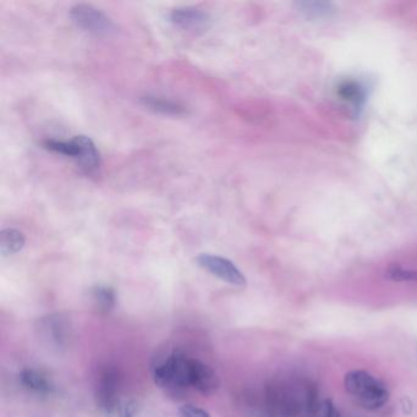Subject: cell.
<instances>
[{
	"label": "cell",
	"mask_w": 417,
	"mask_h": 417,
	"mask_svg": "<svg viewBox=\"0 0 417 417\" xmlns=\"http://www.w3.org/2000/svg\"><path fill=\"white\" fill-rule=\"evenodd\" d=\"M346 392L366 410H377L389 400L385 384L366 371H351L344 378Z\"/></svg>",
	"instance_id": "obj_1"
},
{
	"label": "cell",
	"mask_w": 417,
	"mask_h": 417,
	"mask_svg": "<svg viewBox=\"0 0 417 417\" xmlns=\"http://www.w3.org/2000/svg\"><path fill=\"white\" fill-rule=\"evenodd\" d=\"M190 362L182 351L174 350L153 369L154 383L160 388L182 389L190 387Z\"/></svg>",
	"instance_id": "obj_2"
},
{
	"label": "cell",
	"mask_w": 417,
	"mask_h": 417,
	"mask_svg": "<svg viewBox=\"0 0 417 417\" xmlns=\"http://www.w3.org/2000/svg\"><path fill=\"white\" fill-rule=\"evenodd\" d=\"M70 16L77 27L95 36H109L116 31L111 18L93 5L76 4L70 10Z\"/></svg>",
	"instance_id": "obj_3"
},
{
	"label": "cell",
	"mask_w": 417,
	"mask_h": 417,
	"mask_svg": "<svg viewBox=\"0 0 417 417\" xmlns=\"http://www.w3.org/2000/svg\"><path fill=\"white\" fill-rule=\"evenodd\" d=\"M196 262L201 268L213 274L217 278L221 279L223 282L235 287L246 285V277L231 259L217 254H201L197 256Z\"/></svg>",
	"instance_id": "obj_4"
},
{
	"label": "cell",
	"mask_w": 417,
	"mask_h": 417,
	"mask_svg": "<svg viewBox=\"0 0 417 417\" xmlns=\"http://www.w3.org/2000/svg\"><path fill=\"white\" fill-rule=\"evenodd\" d=\"M170 21L179 29L193 34L206 32L212 25L211 15L205 10L193 6H179L172 10Z\"/></svg>",
	"instance_id": "obj_5"
},
{
	"label": "cell",
	"mask_w": 417,
	"mask_h": 417,
	"mask_svg": "<svg viewBox=\"0 0 417 417\" xmlns=\"http://www.w3.org/2000/svg\"><path fill=\"white\" fill-rule=\"evenodd\" d=\"M221 381L218 374L208 364L191 359L190 362V387L198 390L203 395H212L219 389Z\"/></svg>",
	"instance_id": "obj_6"
},
{
	"label": "cell",
	"mask_w": 417,
	"mask_h": 417,
	"mask_svg": "<svg viewBox=\"0 0 417 417\" xmlns=\"http://www.w3.org/2000/svg\"><path fill=\"white\" fill-rule=\"evenodd\" d=\"M74 139L80 146V156L76 159L78 168L81 169L83 173L92 174L98 170L101 165V154L97 149L96 144L90 137L80 135L75 136Z\"/></svg>",
	"instance_id": "obj_7"
},
{
	"label": "cell",
	"mask_w": 417,
	"mask_h": 417,
	"mask_svg": "<svg viewBox=\"0 0 417 417\" xmlns=\"http://www.w3.org/2000/svg\"><path fill=\"white\" fill-rule=\"evenodd\" d=\"M336 95L341 101L350 104L355 113H357V111L364 107L366 98H367L366 86L362 82L356 81L353 78L341 81L336 87Z\"/></svg>",
	"instance_id": "obj_8"
},
{
	"label": "cell",
	"mask_w": 417,
	"mask_h": 417,
	"mask_svg": "<svg viewBox=\"0 0 417 417\" xmlns=\"http://www.w3.org/2000/svg\"><path fill=\"white\" fill-rule=\"evenodd\" d=\"M20 381L24 388L39 395H48L54 390L52 381L39 369H25L20 374Z\"/></svg>",
	"instance_id": "obj_9"
},
{
	"label": "cell",
	"mask_w": 417,
	"mask_h": 417,
	"mask_svg": "<svg viewBox=\"0 0 417 417\" xmlns=\"http://www.w3.org/2000/svg\"><path fill=\"white\" fill-rule=\"evenodd\" d=\"M141 103L151 111L165 114V116H182L186 113V108L178 102L162 98V97H141Z\"/></svg>",
	"instance_id": "obj_10"
},
{
	"label": "cell",
	"mask_w": 417,
	"mask_h": 417,
	"mask_svg": "<svg viewBox=\"0 0 417 417\" xmlns=\"http://www.w3.org/2000/svg\"><path fill=\"white\" fill-rule=\"evenodd\" d=\"M92 305L100 313H109L116 308V294L108 285H96L91 289Z\"/></svg>",
	"instance_id": "obj_11"
},
{
	"label": "cell",
	"mask_w": 417,
	"mask_h": 417,
	"mask_svg": "<svg viewBox=\"0 0 417 417\" xmlns=\"http://www.w3.org/2000/svg\"><path fill=\"white\" fill-rule=\"evenodd\" d=\"M25 235L21 231L14 228H8L1 231L0 234V252L3 256H10L20 252L24 249Z\"/></svg>",
	"instance_id": "obj_12"
},
{
	"label": "cell",
	"mask_w": 417,
	"mask_h": 417,
	"mask_svg": "<svg viewBox=\"0 0 417 417\" xmlns=\"http://www.w3.org/2000/svg\"><path fill=\"white\" fill-rule=\"evenodd\" d=\"M298 9L308 19H322L334 13V6L328 1H299Z\"/></svg>",
	"instance_id": "obj_13"
},
{
	"label": "cell",
	"mask_w": 417,
	"mask_h": 417,
	"mask_svg": "<svg viewBox=\"0 0 417 417\" xmlns=\"http://www.w3.org/2000/svg\"><path fill=\"white\" fill-rule=\"evenodd\" d=\"M43 147L48 151L55 152V153L64 154L67 157L77 159L80 156V146L77 144L76 141L72 139L71 141H59V139H48L43 141Z\"/></svg>",
	"instance_id": "obj_14"
},
{
	"label": "cell",
	"mask_w": 417,
	"mask_h": 417,
	"mask_svg": "<svg viewBox=\"0 0 417 417\" xmlns=\"http://www.w3.org/2000/svg\"><path fill=\"white\" fill-rule=\"evenodd\" d=\"M389 279H392L394 282H416L417 272L416 271H411V269H405L399 266H393L388 269Z\"/></svg>",
	"instance_id": "obj_15"
},
{
	"label": "cell",
	"mask_w": 417,
	"mask_h": 417,
	"mask_svg": "<svg viewBox=\"0 0 417 417\" xmlns=\"http://www.w3.org/2000/svg\"><path fill=\"white\" fill-rule=\"evenodd\" d=\"M312 417H341L339 413L336 410V406L333 405L331 400H323L322 403L318 404L313 413Z\"/></svg>",
	"instance_id": "obj_16"
},
{
	"label": "cell",
	"mask_w": 417,
	"mask_h": 417,
	"mask_svg": "<svg viewBox=\"0 0 417 417\" xmlns=\"http://www.w3.org/2000/svg\"><path fill=\"white\" fill-rule=\"evenodd\" d=\"M178 413L179 417H211L206 410L191 405V404L182 405V408L179 409Z\"/></svg>",
	"instance_id": "obj_17"
},
{
	"label": "cell",
	"mask_w": 417,
	"mask_h": 417,
	"mask_svg": "<svg viewBox=\"0 0 417 417\" xmlns=\"http://www.w3.org/2000/svg\"><path fill=\"white\" fill-rule=\"evenodd\" d=\"M137 403L135 400L125 402L120 409V417H135V413H137Z\"/></svg>",
	"instance_id": "obj_18"
}]
</instances>
